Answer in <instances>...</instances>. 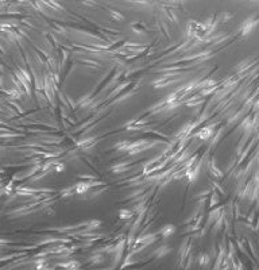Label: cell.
Segmentation results:
<instances>
[{
  "instance_id": "4",
  "label": "cell",
  "mask_w": 259,
  "mask_h": 270,
  "mask_svg": "<svg viewBox=\"0 0 259 270\" xmlns=\"http://www.w3.org/2000/svg\"><path fill=\"white\" fill-rule=\"evenodd\" d=\"M119 216H120L121 219L130 218V216H131V212H130V211H127V210H121V211L119 212Z\"/></svg>"
},
{
  "instance_id": "3",
  "label": "cell",
  "mask_w": 259,
  "mask_h": 270,
  "mask_svg": "<svg viewBox=\"0 0 259 270\" xmlns=\"http://www.w3.org/2000/svg\"><path fill=\"white\" fill-rule=\"evenodd\" d=\"M88 189H89V185L87 182H78L76 185V192L77 193H85Z\"/></svg>"
},
{
  "instance_id": "5",
  "label": "cell",
  "mask_w": 259,
  "mask_h": 270,
  "mask_svg": "<svg viewBox=\"0 0 259 270\" xmlns=\"http://www.w3.org/2000/svg\"><path fill=\"white\" fill-rule=\"evenodd\" d=\"M62 170H64V166H62V165H58V166H57V171H62Z\"/></svg>"
},
{
  "instance_id": "1",
  "label": "cell",
  "mask_w": 259,
  "mask_h": 270,
  "mask_svg": "<svg viewBox=\"0 0 259 270\" xmlns=\"http://www.w3.org/2000/svg\"><path fill=\"white\" fill-rule=\"evenodd\" d=\"M174 231H176V228H174V226H172V224H166V226L162 227V235L163 236L172 235Z\"/></svg>"
},
{
  "instance_id": "2",
  "label": "cell",
  "mask_w": 259,
  "mask_h": 270,
  "mask_svg": "<svg viewBox=\"0 0 259 270\" xmlns=\"http://www.w3.org/2000/svg\"><path fill=\"white\" fill-rule=\"evenodd\" d=\"M210 135H212V127H208V128H202L200 133H198V138H201V139H206V138H209Z\"/></svg>"
}]
</instances>
